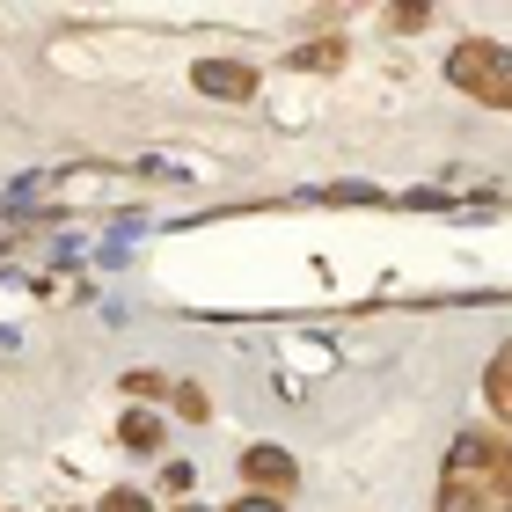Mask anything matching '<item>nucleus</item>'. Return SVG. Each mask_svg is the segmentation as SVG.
I'll list each match as a JSON object with an SVG mask.
<instances>
[{"instance_id":"nucleus-1","label":"nucleus","mask_w":512,"mask_h":512,"mask_svg":"<svg viewBox=\"0 0 512 512\" xmlns=\"http://www.w3.org/2000/svg\"><path fill=\"white\" fill-rule=\"evenodd\" d=\"M439 512H512V447L498 432H461L439 476Z\"/></svg>"},{"instance_id":"nucleus-2","label":"nucleus","mask_w":512,"mask_h":512,"mask_svg":"<svg viewBox=\"0 0 512 512\" xmlns=\"http://www.w3.org/2000/svg\"><path fill=\"white\" fill-rule=\"evenodd\" d=\"M447 81L461 96H476L483 110H512V44L498 37H461L447 52Z\"/></svg>"},{"instance_id":"nucleus-3","label":"nucleus","mask_w":512,"mask_h":512,"mask_svg":"<svg viewBox=\"0 0 512 512\" xmlns=\"http://www.w3.org/2000/svg\"><path fill=\"white\" fill-rule=\"evenodd\" d=\"M242 476H249L264 498H286L293 483H300V461H293L286 447H249V454H242Z\"/></svg>"},{"instance_id":"nucleus-4","label":"nucleus","mask_w":512,"mask_h":512,"mask_svg":"<svg viewBox=\"0 0 512 512\" xmlns=\"http://www.w3.org/2000/svg\"><path fill=\"white\" fill-rule=\"evenodd\" d=\"M198 88H213V96H249V88H256V74H249V66H220V59H205L198 66Z\"/></svg>"},{"instance_id":"nucleus-5","label":"nucleus","mask_w":512,"mask_h":512,"mask_svg":"<svg viewBox=\"0 0 512 512\" xmlns=\"http://www.w3.org/2000/svg\"><path fill=\"white\" fill-rule=\"evenodd\" d=\"M483 388H491V403H498V417H512V344L498 352V366H491V381H483Z\"/></svg>"},{"instance_id":"nucleus-6","label":"nucleus","mask_w":512,"mask_h":512,"mask_svg":"<svg viewBox=\"0 0 512 512\" xmlns=\"http://www.w3.org/2000/svg\"><path fill=\"white\" fill-rule=\"evenodd\" d=\"M169 395H176V410H183V417H213V403H205V388H198V381H176Z\"/></svg>"},{"instance_id":"nucleus-7","label":"nucleus","mask_w":512,"mask_h":512,"mask_svg":"<svg viewBox=\"0 0 512 512\" xmlns=\"http://www.w3.org/2000/svg\"><path fill=\"white\" fill-rule=\"evenodd\" d=\"M125 439H132V447H154L161 432H154V417H125Z\"/></svg>"},{"instance_id":"nucleus-8","label":"nucleus","mask_w":512,"mask_h":512,"mask_svg":"<svg viewBox=\"0 0 512 512\" xmlns=\"http://www.w3.org/2000/svg\"><path fill=\"white\" fill-rule=\"evenodd\" d=\"M227 512H286V505H278V498H264V491H249V498H235Z\"/></svg>"},{"instance_id":"nucleus-9","label":"nucleus","mask_w":512,"mask_h":512,"mask_svg":"<svg viewBox=\"0 0 512 512\" xmlns=\"http://www.w3.org/2000/svg\"><path fill=\"white\" fill-rule=\"evenodd\" d=\"M103 512H147V498H139V491H118V498H110Z\"/></svg>"},{"instance_id":"nucleus-10","label":"nucleus","mask_w":512,"mask_h":512,"mask_svg":"<svg viewBox=\"0 0 512 512\" xmlns=\"http://www.w3.org/2000/svg\"><path fill=\"white\" fill-rule=\"evenodd\" d=\"M176 512H205V505H191V498H183V505H176Z\"/></svg>"}]
</instances>
